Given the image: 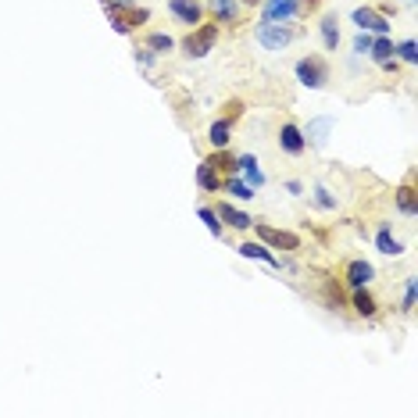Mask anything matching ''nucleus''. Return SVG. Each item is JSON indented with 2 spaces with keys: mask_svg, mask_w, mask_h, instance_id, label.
<instances>
[{
  "mask_svg": "<svg viewBox=\"0 0 418 418\" xmlns=\"http://www.w3.org/2000/svg\"><path fill=\"white\" fill-rule=\"evenodd\" d=\"M215 40H218V25H215V22H207V25H197V33L186 36L183 50H186V57H204L207 50L215 47Z\"/></svg>",
  "mask_w": 418,
  "mask_h": 418,
  "instance_id": "1",
  "label": "nucleus"
},
{
  "mask_svg": "<svg viewBox=\"0 0 418 418\" xmlns=\"http://www.w3.org/2000/svg\"><path fill=\"white\" fill-rule=\"evenodd\" d=\"M290 40H293V33L283 22H261L257 25V43L264 50H283V47H290Z\"/></svg>",
  "mask_w": 418,
  "mask_h": 418,
  "instance_id": "2",
  "label": "nucleus"
},
{
  "mask_svg": "<svg viewBox=\"0 0 418 418\" xmlns=\"http://www.w3.org/2000/svg\"><path fill=\"white\" fill-rule=\"evenodd\" d=\"M297 79L311 89H318V86H325V79H329V68H325L318 57H304V61H297Z\"/></svg>",
  "mask_w": 418,
  "mask_h": 418,
  "instance_id": "3",
  "label": "nucleus"
},
{
  "mask_svg": "<svg viewBox=\"0 0 418 418\" xmlns=\"http://www.w3.org/2000/svg\"><path fill=\"white\" fill-rule=\"evenodd\" d=\"M257 236L268 244V247H279V251H297L301 247V240H297L293 232H283V229H272V225H264V222H254Z\"/></svg>",
  "mask_w": 418,
  "mask_h": 418,
  "instance_id": "4",
  "label": "nucleus"
},
{
  "mask_svg": "<svg viewBox=\"0 0 418 418\" xmlns=\"http://www.w3.org/2000/svg\"><path fill=\"white\" fill-rule=\"evenodd\" d=\"M297 11H301V0H268L261 22H290Z\"/></svg>",
  "mask_w": 418,
  "mask_h": 418,
  "instance_id": "5",
  "label": "nucleus"
},
{
  "mask_svg": "<svg viewBox=\"0 0 418 418\" xmlns=\"http://www.w3.org/2000/svg\"><path fill=\"white\" fill-rule=\"evenodd\" d=\"M279 147L290 154V158H297V154H304V147H308V140H304V133L297 129L293 122H286L283 129H279Z\"/></svg>",
  "mask_w": 418,
  "mask_h": 418,
  "instance_id": "6",
  "label": "nucleus"
},
{
  "mask_svg": "<svg viewBox=\"0 0 418 418\" xmlns=\"http://www.w3.org/2000/svg\"><path fill=\"white\" fill-rule=\"evenodd\" d=\"M168 11L183 25H200V15H204V8L197 4V0H168Z\"/></svg>",
  "mask_w": 418,
  "mask_h": 418,
  "instance_id": "7",
  "label": "nucleus"
},
{
  "mask_svg": "<svg viewBox=\"0 0 418 418\" xmlns=\"http://www.w3.org/2000/svg\"><path fill=\"white\" fill-rule=\"evenodd\" d=\"M354 22L361 25V29H372L375 36H386V33H390V22H386L382 15H375V11H368V8H357V11H354Z\"/></svg>",
  "mask_w": 418,
  "mask_h": 418,
  "instance_id": "8",
  "label": "nucleus"
},
{
  "mask_svg": "<svg viewBox=\"0 0 418 418\" xmlns=\"http://www.w3.org/2000/svg\"><path fill=\"white\" fill-rule=\"evenodd\" d=\"M375 279V268L368 264V261H350L347 264V283L357 290V286H368Z\"/></svg>",
  "mask_w": 418,
  "mask_h": 418,
  "instance_id": "9",
  "label": "nucleus"
},
{
  "mask_svg": "<svg viewBox=\"0 0 418 418\" xmlns=\"http://www.w3.org/2000/svg\"><path fill=\"white\" fill-rule=\"evenodd\" d=\"M215 215H218L225 225H232V229H251V225H254V218L244 215V211H236L232 204H218V207H215Z\"/></svg>",
  "mask_w": 418,
  "mask_h": 418,
  "instance_id": "10",
  "label": "nucleus"
},
{
  "mask_svg": "<svg viewBox=\"0 0 418 418\" xmlns=\"http://www.w3.org/2000/svg\"><path fill=\"white\" fill-rule=\"evenodd\" d=\"M236 251H240L244 257H254V261H264V264H272V268H279V257H276L272 251H268L264 244H240V247H236Z\"/></svg>",
  "mask_w": 418,
  "mask_h": 418,
  "instance_id": "11",
  "label": "nucleus"
},
{
  "mask_svg": "<svg viewBox=\"0 0 418 418\" xmlns=\"http://www.w3.org/2000/svg\"><path fill=\"white\" fill-rule=\"evenodd\" d=\"M211 15L218 22H240V4L236 0H211Z\"/></svg>",
  "mask_w": 418,
  "mask_h": 418,
  "instance_id": "12",
  "label": "nucleus"
},
{
  "mask_svg": "<svg viewBox=\"0 0 418 418\" xmlns=\"http://www.w3.org/2000/svg\"><path fill=\"white\" fill-rule=\"evenodd\" d=\"M354 311L361 315V318H372V315H375V297H372L365 286H357V293H354Z\"/></svg>",
  "mask_w": 418,
  "mask_h": 418,
  "instance_id": "13",
  "label": "nucleus"
},
{
  "mask_svg": "<svg viewBox=\"0 0 418 418\" xmlns=\"http://www.w3.org/2000/svg\"><path fill=\"white\" fill-rule=\"evenodd\" d=\"M236 172H244L251 186H261V183H264V175H261V168H257V161H254L251 154H247V158H236Z\"/></svg>",
  "mask_w": 418,
  "mask_h": 418,
  "instance_id": "14",
  "label": "nucleus"
},
{
  "mask_svg": "<svg viewBox=\"0 0 418 418\" xmlns=\"http://www.w3.org/2000/svg\"><path fill=\"white\" fill-rule=\"evenodd\" d=\"M197 183H200L204 190H222V179L215 175V168L207 165V161H204V165L197 168Z\"/></svg>",
  "mask_w": 418,
  "mask_h": 418,
  "instance_id": "15",
  "label": "nucleus"
},
{
  "mask_svg": "<svg viewBox=\"0 0 418 418\" xmlns=\"http://www.w3.org/2000/svg\"><path fill=\"white\" fill-rule=\"evenodd\" d=\"M375 247H379L382 254H394V257H397V254L404 251V247H401V244L394 240V236H390V229H386V225H382V229H379V236H375Z\"/></svg>",
  "mask_w": 418,
  "mask_h": 418,
  "instance_id": "16",
  "label": "nucleus"
},
{
  "mask_svg": "<svg viewBox=\"0 0 418 418\" xmlns=\"http://www.w3.org/2000/svg\"><path fill=\"white\" fill-rule=\"evenodd\" d=\"M397 207L404 215H415L418 211V204H415V190H411V183H404L401 190H397Z\"/></svg>",
  "mask_w": 418,
  "mask_h": 418,
  "instance_id": "17",
  "label": "nucleus"
},
{
  "mask_svg": "<svg viewBox=\"0 0 418 418\" xmlns=\"http://www.w3.org/2000/svg\"><path fill=\"white\" fill-rule=\"evenodd\" d=\"M322 40H325V47L329 50H336V43H340V29H336V18L329 15V18H322Z\"/></svg>",
  "mask_w": 418,
  "mask_h": 418,
  "instance_id": "18",
  "label": "nucleus"
},
{
  "mask_svg": "<svg viewBox=\"0 0 418 418\" xmlns=\"http://www.w3.org/2000/svg\"><path fill=\"white\" fill-rule=\"evenodd\" d=\"M368 54L375 57V61H390V57H394V43L386 40V36H379V40H372V50H368Z\"/></svg>",
  "mask_w": 418,
  "mask_h": 418,
  "instance_id": "19",
  "label": "nucleus"
},
{
  "mask_svg": "<svg viewBox=\"0 0 418 418\" xmlns=\"http://www.w3.org/2000/svg\"><path fill=\"white\" fill-rule=\"evenodd\" d=\"M225 190H229L236 200H254V186H251V183H240V179H229Z\"/></svg>",
  "mask_w": 418,
  "mask_h": 418,
  "instance_id": "20",
  "label": "nucleus"
},
{
  "mask_svg": "<svg viewBox=\"0 0 418 418\" xmlns=\"http://www.w3.org/2000/svg\"><path fill=\"white\" fill-rule=\"evenodd\" d=\"M207 140H211V147H218V151H222V147L229 143V122H215V126H211V136H207Z\"/></svg>",
  "mask_w": 418,
  "mask_h": 418,
  "instance_id": "21",
  "label": "nucleus"
},
{
  "mask_svg": "<svg viewBox=\"0 0 418 418\" xmlns=\"http://www.w3.org/2000/svg\"><path fill=\"white\" fill-rule=\"evenodd\" d=\"M200 218L207 222V229H211V236H222V222H218V215L211 211V207H200Z\"/></svg>",
  "mask_w": 418,
  "mask_h": 418,
  "instance_id": "22",
  "label": "nucleus"
},
{
  "mask_svg": "<svg viewBox=\"0 0 418 418\" xmlns=\"http://www.w3.org/2000/svg\"><path fill=\"white\" fill-rule=\"evenodd\" d=\"M397 54L404 57V61H408V65H415V61H418V47H415L411 40H408V43H401V47H397Z\"/></svg>",
  "mask_w": 418,
  "mask_h": 418,
  "instance_id": "23",
  "label": "nucleus"
},
{
  "mask_svg": "<svg viewBox=\"0 0 418 418\" xmlns=\"http://www.w3.org/2000/svg\"><path fill=\"white\" fill-rule=\"evenodd\" d=\"M151 47H154V50H172V36H165V33H154V36H151Z\"/></svg>",
  "mask_w": 418,
  "mask_h": 418,
  "instance_id": "24",
  "label": "nucleus"
},
{
  "mask_svg": "<svg viewBox=\"0 0 418 418\" xmlns=\"http://www.w3.org/2000/svg\"><path fill=\"white\" fill-rule=\"evenodd\" d=\"M354 50H357V54L372 50V36H368V33H365V36H357V40H354Z\"/></svg>",
  "mask_w": 418,
  "mask_h": 418,
  "instance_id": "25",
  "label": "nucleus"
},
{
  "mask_svg": "<svg viewBox=\"0 0 418 418\" xmlns=\"http://www.w3.org/2000/svg\"><path fill=\"white\" fill-rule=\"evenodd\" d=\"M415 308V279H408V293H404V311Z\"/></svg>",
  "mask_w": 418,
  "mask_h": 418,
  "instance_id": "26",
  "label": "nucleus"
},
{
  "mask_svg": "<svg viewBox=\"0 0 418 418\" xmlns=\"http://www.w3.org/2000/svg\"><path fill=\"white\" fill-rule=\"evenodd\" d=\"M315 193H318V204H322V207H333V204H336V200H333L329 193H325V190H315Z\"/></svg>",
  "mask_w": 418,
  "mask_h": 418,
  "instance_id": "27",
  "label": "nucleus"
},
{
  "mask_svg": "<svg viewBox=\"0 0 418 418\" xmlns=\"http://www.w3.org/2000/svg\"><path fill=\"white\" fill-rule=\"evenodd\" d=\"M244 4H257V0H244Z\"/></svg>",
  "mask_w": 418,
  "mask_h": 418,
  "instance_id": "28",
  "label": "nucleus"
}]
</instances>
